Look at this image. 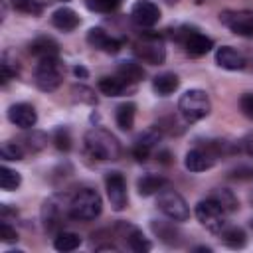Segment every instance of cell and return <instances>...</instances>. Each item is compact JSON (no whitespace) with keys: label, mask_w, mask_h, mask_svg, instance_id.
Returning a JSON list of instances; mask_svg holds the SVG:
<instances>
[{"label":"cell","mask_w":253,"mask_h":253,"mask_svg":"<svg viewBox=\"0 0 253 253\" xmlns=\"http://www.w3.org/2000/svg\"><path fill=\"white\" fill-rule=\"evenodd\" d=\"M158 208L172 221H186L190 217V208L186 200L176 190H160L158 192Z\"/></svg>","instance_id":"obj_5"},{"label":"cell","mask_w":253,"mask_h":253,"mask_svg":"<svg viewBox=\"0 0 253 253\" xmlns=\"http://www.w3.org/2000/svg\"><path fill=\"white\" fill-rule=\"evenodd\" d=\"M121 4V0H85V6L93 12H101V14H109L113 10H117Z\"/></svg>","instance_id":"obj_31"},{"label":"cell","mask_w":253,"mask_h":253,"mask_svg":"<svg viewBox=\"0 0 253 253\" xmlns=\"http://www.w3.org/2000/svg\"><path fill=\"white\" fill-rule=\"evenodd\" d=\"M184 166L190 170V172H204V170H210L213 166V154L210 150H204V148H192L186 158H184Z\"/></svg>","instance_id":"obj_15"},{"label":"cell","mask_w":253,"mask_h":253,"mask_svg":"<svg viewBox=\"0 0 253 253\" xmlns=\"http://www.w3.org/2000/svg\"><path fill=\"white\" fill-rule=\"evenodd\" d=\"M53 142H55V148H57V150L67 152V150L71 148V136H69V132H67L65 128H57V130L53 132Z\"/></svg>","instance_id":"obj_34"},{"label":"cell","mask_w":253,"mask_h":253,"mask_svg":"<svg viewBox=\"0 0 253 253\" xmlns=\"http://www.w3.org/2000/svg\"><path fill=\"white\" fill-rule=\"evenodd\" d=\"M215 63L223 69H229V71H237V69H243L245 67V59L243 55L233 49L231 45H221L217 47L215 51Z\"/></svg>","instance_id":"obj_14"},{"label":"cell","mask_w":253,"mask_h":253,"mask_svg":"<svg viewBox=\"0 0 253 253\" xmlns=\"http://www.w3.org/2000/svg\"><path fill=\"white\" fill-rule=\"evenodd\" d=\"M239 109H241V113H243L247 119L253 121V93L241 95V99H239Z\"/></svg>","instance_id":"obj_35"},{"label":"cell","mask_w":253,"mask_h":253,"mask_svg":"<svg viewBox=\"0 0 253 253\" xmlns=\"http://www.w3.org/2000/svg\"><path fill=\"white\" fill-rule=\"evenodd\" d=\"M117 71H119V77L123 81H128V83H138L144 77V69L136 61H121Z\"/></svg>","instance_id":"obj_23"},{"label":"cell","mask_w":253,"mask_h":253,"mask_svg":"<svg viewBox=\"0 0 253 253\" xmlns=\"http://www.w3.org/2000/svg\"><path fill=\"white\" fill-rule=\"evenodd\" d=\"M8 119L12 125H16L20 128H32L38 123V113L28 103H16L8 109Z\"/></svg>","instance_id":"obj_13"},{"label":"cell","mask_w":253,"mask_h":253,"mask_svg":"<svg viewBox=\"0 0 253 253\" xmlns=\"http://www.w3.org/2000/svg\"><path fill=\"white\" fill-rule=\"evenodd\" d=\"M210 198L225 211V213H231V211H235L237 210V198L233 196V192L231 190H225V188H215L211 194H210Z\"/></svg>","instance_id":"obj_24"},{"label":"cell","mask_w":253,"mask_h":253,"mask_svg":"<svg viewBox=\"0 0 253 253\" xmlns=\"http://www.w3.org/2000/svg\"><path fill=\"white\" fill-rule=\"evenodd\" d=\"M210 109H211L210 97L202 89H188L180 97V101H178V111H180V115L188 123H196V121L208 117L210 115Z\"/></svg>","instance_id":"obj_2"},{"label":"cell","mask_w":253,"mask_h":253,"mask_svg":"<svg viewBox=\"0 0 253 253\" xmlns=\"http://www.w3.org/2000/svg\"><path fill=\"white\" fill-rule=\"evenodd\" d=\"M85 148L97 160H117L121 154L119 140L105 128H91L85 134Z\"/></svg>","instance_id":"obj_1"},{"label":"cell","mask_w":253,"mask_h":253,"mask_svg":"<svg viewBox=\"0 0 253 253\" xmlns=\"http://www.w3.org/2000/svg\"><path fill=\"white\" fill-rule=\"evenodd\" d=\"M130 16L140 28H152L160 20V8L150 0H138L132 4Z\"/></svg>","instance_id":"obj_10"},{"label":"cell","mask_w":253,"mask_h":253,"mask_svg":"<svg viewBox=\"0 0 253 253\" xmlns=\"http://www.w3.org/2000/svg\"><path fill=\"white\" fill-rule=\"evenodd\" d=\"M73 73H75V75H77V77H83V79H85V77H87V75H89V71H87V69H85V67H81V65H77V67H75V69H73Z\"/></svg>","instance_id":"obj_43"},{"label":"cell","mask_w":253,"mask_h":253,"mask_svg":"<svg viewBox=\"0 0 253 253\" xmlns=\"http://www.w3.org/2000/svg\"><path fill=\"white\" fill-rule=\"evenodd\" d=\"M79 245H81V237L77 233H73V231H61L53 239V247L57 251H73Z\"/></svg>","instance_id":"obj_28"},{"label":"cell","mask_w":253,"mask_h":253,"mask_svg":"<svg viewBox=\"0 0 253 253\" xmlns=\"http://www.w3.org/2000/svg\"><path fill=\"white\" fill-rule=\"evenodd\" d=\"M42 219H43V225L47 231H57L61 227V221H63V213H61V208L57 204L55 198L47 200L42 208Z\"/></svg>","instance_id":"obj_17"},{"label":"cell","mask_w":253,"mask_h":253,"mask_svg":"<svg viewBox=\"0 0 253 253\" xmlns=\"http://www.w3.org/2000/svg\"><path fill=\"white\" fill-rule=\"evenodd\" d=\"M16 75H18V65H12L8 59H4V63H2V81L8 83Z\"/></svg>","instance_id":"obj_39"},{"label":"cell","mask_w":253,"mask_h":253,"mask_svg":"<svg viewBox=\"0 0 253 253\" xmlns=\"http://www.w3.org/2000/svg\"><path fill=\"white\" fill-rule=\"evenodd\" d=\"M87 42H89V45H93L97 49H103L107 53H117L121 49V42L107 36L105 30H101V28H91L87 32Z\"/></svg>","instance_id":"obj_16"},{"label":"cell","mask_w":253,"mask_h":253,"mask_svg":"<svg viewBox=\"0 0 253 253\" xmlns=\"http://www.w3.org/2000/svg\"><path fill=\"white\" fill-rule=\"evenodd\" d=\"M168 186V180L162 178V176H156V174H146L142 176L138 182H136V188H138V194L140 196H152V194H158L160 190H164Z\"/></svg>","instance_id":"obj_21"},{"label":"cell","mask_w":253,"mask_h":253,"mask_svg":"<svg viewBox=\"0 0 253 253\" xmlns=\"http://www.w3.org/2000/svg\"><path fill=\"white\" fill-rule=\"evenodd\" d=\"M0 154H2L4 160H22L24 150H22V146L16 144V142H4L2 148H0Z\"/></svg>","instance_id":"obj_32"},{"label":"cell","mask_w":253,"mask_h":253,"mask_svg":"<svg viewBox=\"0 0 253 253\" xmlns=\"http://www.w3.org/2000/svg\"><path fill=\"white\" fill-rule=\"evenodd\" d=\"M97 85L99 91L107 97H119L125 93V81L121 77H101Z\"/></svg>","instance_id":"obj_27"},{"label":"cell","mask_w":253,"mask_h":253,"mask_svg":"<svg viewBox=\"0 0 253 253\" xmlns=\"http://www.w3.org/2000/svg\"><path fill=\"white\" fill-rule=\"evenodd\" d=\"M229 178H235V180H249L253 178V166H237L229 172Z\"/></svg>","instance_id":"obj_37"},{"label":"cell","mask_w":253,"mask_h":253,"mask_svg":"<svg viewBox=\"0 0 253 253\" xmlns=\"http://www.w3.org/2000/svg\"><path fill=\"white\" fill-rule=\"evenodd\" d=\"M219 235H221V241H223L227 247H233V249L243 247V245L247 243L245 231H243L241 227H235V225H225V227L219 231Z\"/></svg>","instance_id":"obj_25"},{"label":"cell","mask_w":253,"mask_h":253,"mask_svg":"<svg viewBox=\"0 0 253 253\" xmlns=\"http://www.w3.org/2000/svg\"><path fill=\"white\" fill-rule=\"evenodd\" d=\"M79 16L75 14V10H71V8H59V10H55L53 14H51V24L55 26V28H59V30H63V32H71V30H75L77 26H79Z\"/></svg>","instance_id":"obj_19"},{"label":"cell","mask_w":253,"mask_h":253,"mask_svg":"<svg viewBox=\"0 0 253 253\" xmlns=\"http://www.w3.org/2000/svg\"><path fill=\"white\" fill-rule=\"evenodd\" d=\"M219 22L237 36H253V12L251 10H225L219 14Z\"/></svg>","instance_id":"obj_8"},{"label":"cell","mask_w":253,"mask_h":253,"mask_svg":"<svg viewBox=\"0 0 253 253\" xmlns=\"http://www.w3.org/2000/svg\"><path fill=\"white\" fill-rule=\"evenodd\" d=\"M182 43L186 47V53L194 55V57H200V55H206L208 51H211L213 47V40L196 32V30H190V32H184V38H182Z\"/></svg>","instance_id":"obj_11"},{"label":"cell","mask_w":253,"mask_h":253,"mask_svg":"<svg viewBox=\"0 0 253 253\" xmlns=\"http://www.w3.org/2000/svg\"><path fill=\"white\" fill-rule=\"evenodd\" d=\"M178 85H180V79H178L176 73H160V75H156V77L152 79L154 91H156L158 95H162V97L172 95V93L178 89Z\"/></svg>","instance_id":"obj_22"},{"label":"cell","mask_w":253,"mask_h":253,"mask_svg":"<svg viewBox=\"0 0 253 253\" xmlns=\"http://www.w3.org/2000/svg\"><path fill=\"white\" fill-rule=\"evenodd\" d=\"M34 79H36V85L42 91H45V93L55 91L61 85V65H59L57 57L40 59V63L36 67V73H34Z\"/></svg>","instance_id":"obj_4"},{"label":"cell","mask_w":253,"mask_h":253,"mask_svg":"<svg viewBox=\"0 0 253 253\" xmlns=\"http://www.w3.org/2000/svg\"><path fill=\"white\" fill-rule=\"evenodd\" d=\"M158 140H160V130H158V126H152V128L144 130V132L136 138V144H142V146H146V148H152L154 142H158Z\"/></svg>","instance_id":"obj_33"},{"label":"cell","mask_w":253,"mask_h":253,"mask_svg":"<svg viewBox=\"0 0 253 253\" xmlns=\"http://www.w3.org/2000/svg\"><path fill=\"white\" fill-rule=\"evenodd\" d=\"M117 229L121 231V235L125 237V241H126V245L132 249V251H136V253H144V251H150V241L142 235V231L138 229V227H134V225H130V223H126V221H119L117 223Z\"/></svg>","instance_id":"obj_12"},{"label":"cell","mask_w":253,"mask_h":253,"mask_svg":"<svg viewBox=\"0 0 253 253\" xmlns=\"http://www.w3.org/2000/svg\"><path fill=\"white\" fill-rule=\"evenodd\" d=\"M26 140H28V146H30L32 150H40V148L47 142L42 132H32V136H26Z\"/></svg>","instance_id":"obj_40"},{"label":"cell","mask_w":253,"mask_h":253,"mask_svg":"<svg viewBox=\"0 0 253 253\" xmlns=\"http://www.w3.org/2000/svg\"><path fill=\"white\" fill-rule=\"evenodd\" d=\"M148 152H150V148H146L142 144H134V148H132V154H134V158L138 162H144L148 158Z\"/></svg>","instance_id":"obj_41"},{"label":"cell","mask_w":253,"mask_h":253,"mask_svg":"<svg viewBox=\"0 0 253 253\" xmlns=\"http://www.w3.org/2000/svg\"><path fill=\"white\" fill-rule=\"evenodd\" d=\"M150 227H152V231L166 245H180L182 243V233L174 227V223H168V221H152Z\"/></svg>","instance_id":"obj_20"},{"label":"cell","mask_w":253,"mask_h":253,"mask_svg":"<svg viewBox=\"0 0 253 253\" xmlns=\"http://www.w3.org/2000/svg\"><path fill=\"white\" fill-rule=\"evenodd\" d=\"M223 213L225 211L211 198H206V200H202V202L196 204V217H198V221L206 229H210L211 233H219L225 227Z\"/></svg>","instance_id":"obj_6"},{"label":"cell","mask_w":253,"mask_h":253,"mask_svg":"<svg viewBox=\"0 0 253 253\" xmlns=\"http://www.w3.org/2000/svg\"><path fill=\"white\" fill-rule=\"evenodd\" d=\"M105 188H107V196H109V202L113 206L115 211H121L126 208V184H125V178L121 172H109L105 176Z\"/></svg>","instance_id":"obj_9"},{"label":"cell","mask_w":253,"mask_h":253,"mask_svg":"<svg viewBox=\"0 0 253 253\" xmlns=\"http://www.w3.org/2000/svg\"><path fill=\"white\" fill-rule=\"evenodd\" d=\"M134 111L136 107L132 103H123L117 107V113H115V121H117V126L121 130H130L132 125H134Z\"/></svg>","instance_id":"obj_26"},{"label":"cell","mask_w":253,"mask_h":253,"mask_svg":"<svg viewBox=\"0 0 253 253\" xmlns=\"http://www.w3.org/2000/svg\"><path fill=\"white\" fill-rule=\"evenodd\" d=\"M168 156H170V154H168L166 150H164V152H160V160H162V162H168Z\"/></svg>","instance_id":"obj_44"},{"label":"cell","mask_w":253,"mask_h":253,"mask_svg":"<svg viewBox=\"0 0 253 253\" xmlns=\"http://www.w3.org/2000/svg\"><path fill=\"white\" fill-rule=\"evenodd\" d=\"M73 95L77 97V99H81V101H85V103H97V97L93 95V91L91 89H87V87H73Z\"/></svg>","instance_id":"obj_38"},{"label":"cell","mask_w":253,"mask_h":253,"mask_svg":"<svg viewBox=\"0 0 253 253\" xmlns=\"http://www.w3.org/2000/svg\"><path fill=\"white\" fill-rule=\"evenodd\" d=\"M103 210V202H101V196L91 190V188H83L79 190L71 204H69V213L71 217L75 219H81V221H89V219H95Z\"/></svg>","instance_id":"obj_3"},{"label":"cell","mask_w":253,"mask_h":253,"mask_svg":"<svg viewBox=\"0 0 253 253\" xmlns=\"http://www.w3.org/2000/svg\"><path fill=\"white\" fill-rule=\"evenodd\" d=\"M57 51H59V47H57L55 40H51L47 36H40V38L32 40V43H30V53L40 57V59L57 57Z\"/></svg>","instance_id":"obj_18"},{"label":"cell","mask_w":253,"mask_h":253,"mask_svg":"<svg viewBox=\"0 0 253 253\" xmlns=\"http://www.w3.org/2000/svg\"><path fill=\"white\" fill-rule=\"evenodd\" d=\"M12 6H14V10L32 14V16H40L43 12V6L38 0H12Z\"/></svg>","instance_id":"obj_30"},{"label":"cell","mask_w":253,"mask_h":253,"mask_svg":"<svg viewBox=\"0 0 253 253\" xmlns=\"http://www.w3.org/2000/svg\"><path fill=\"white\" fill-rule=\"evenodd\" d=\"M251 227H253V219H251Z\"/></svg>","instance_id":"obj_45"},{"label":"cell","mask_w":253,"mask_h":253,"mask_svg":"<svg viewBox=\"0 0 253 253\" xmlns=\"http://www.w3.org/2000/svg\"><path fill=\"white\" fill-rule=\"evenodd\" d=\"M20 184H22V176H20L16 170H12V168H8V166H2V168H0V188H2V190L12 192V190H16Z\"/></svg>","instance_id":"obj_29"},{"label":"cell","mask_w":253,"mask_h":253,"mask_svg":"<svg viewBox=\"0 0 253 253\" xmlns=\"http://www.w3.org/2000/svg\"><path fill=\"white\" fill-rule=\"evenodd\" d=\"M243 146H245V152L253 156V132H251V134H249V136L243 140Z\"/></svg>","instance_id":"obj_42"},{"label":"cell","mask_w":253,"mask_h":253,"mask_svg":"<svg viewBox=\"0 0 253 253\" xmlns=\"http://www.w3.org/2000/svg\"><path fill=\"white\" fill-rule=\"evenodd\" d=\"M134 53H136L142 61H146V63H150V65H160V63H164V59H166L164 43H162V40H160L158 36H154V34L142 36V38L134 43Z\"/></svg>","instance_id":"obj_7"},{"label":"cell","mask_w":253,"mask_h":253,"mask_svg":"<svg viewBox=\"0 0 253 253\" xmlns=\"http://www.w3.org/2000/svg\"><path fill=\"white\" fill-rule=\"evenodd\" d=\"M0 239H2V241H6V243H8V241H16V239H18L16 229H14L8 221H2V223H0Z\"/></svg>","instance_id":"obj_36"}]
</instances>
